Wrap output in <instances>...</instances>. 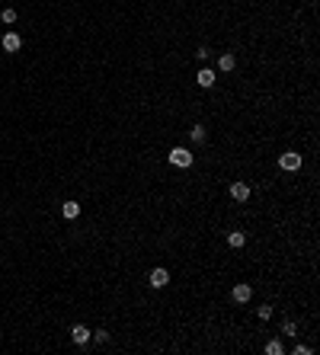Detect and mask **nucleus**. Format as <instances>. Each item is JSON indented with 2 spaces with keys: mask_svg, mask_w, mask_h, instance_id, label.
<instances>
[{
  "mask_svg": "<svg viewBox=\"0 0 320 355\" xmlns=\"http://www.w3.org/2000/svg\"><path fill=\"white\" fill-rule=\"evenodd\" d=\"M189 138H192V141H202V138H205V128H202V125H195L192 132H189Z\"/></svg>",
  "mask_w": 320,
  "mask_h": 355,
  "instance_id": "nucleus-13",
  "label": "nucleus"
},
{
  "mask_svg": "<svg viewBox=\"0 0 320 355\" xmlns=\"http://www.w3.org/2000/svg\"><path fill=\"white\" fill-rule=\"evenodd\" d=\"M278 167H282V170H301V154H282V157H278Z\"/></svg>",
  "mask_w": 320,
  "mask_h": 355,
  "instance_id": "nucleus-2",
  "label": "nucleus"
},
{
  "mask_svg": "<svg viewBox=\"0 0 320 355\" xmlns=\"http://www.w3.org/2000/svg\"><path fill=\"white\" fill-rule=\"evenodd\" d=\"M0 19H3V23H16V10H3Z\"/></svg>",
  "mask_w": 320,
  "mask_h": 355,
  "instance_id": "nucleus-14",
  "label": "nucleus"
},
{
  "mask_svg": "<svg viewBox=\"0 0 320 355\" xmlns=\"http://www.w3.org/2000/svg\"><path fill=\"white\" fill-rule=\"evenodd\" d=\"M282 333H288V336H291V333H295V323H291V320H285V323H282Z\"/></svg>",
  "mask_w": 320,
  "mask_h": 355,
  "instance_id": "nucleus-17",
  "label": "nucleus"
},
{
  "mask_svg": "<svg viewBox=\"0 0 320 355\" xmlns=\"http://www.w3.org/2000/svg\"><path fill=\"white\" fill-rule=\"evenodd\" d=\"M61 215H64L67 221H74V218L80 215V205L77 202H64V205H61Z\"/></svg>",
  "mask_w": 320,
  "mask_h": 355,
  "instance_id": "nucleus-8",
  "label": "nucleus"
},
{
  "mask_svg": "<svg viewBox=\"0 0 320 355\" xmlns=\"http://www.w3.org/2000/svg\"><path fill=\"white\" fill-rule=\"evenodd\" d=\"M256 313H260L263 320H269V317H272V307H269V304H263V307H260V311H256Z\"/></svg>",
  "mask_w": 320,
  "mask_h": 355,
  "instance_id": "nucleus-16",
  "label": "nucleus"
},
{
  "mask_svg": "<svg viewBox=\"0 0 320 355\" xmlns=\"http://www.w3.org/2000/svg\"><path fill=\"white\" fill-rule=\"evenodd\" d=\"M71 339H74L77 346H87V343H90V330H87L84 323H77V326L71 330Z\"/></svg>",
  "mask_w": 320,
  "mask_h": 355,
  "instance_id": "nucleus-5",
  "label": "nucleus"
},
{
  "mask_svg": "<svg viewBox=\"0 0 320 355\" xmlns=\"http://www.w3.org/2000/svg\"><path fill=\"white\" fill-rule=\"evenodd\" d=\"M230 199L234 202H247L250 199V186L247 182H234V186H230Z\"/></svg>",
  "mask_w": 320,
  "mask_h": 355,
  "instance_id": "nucleus-4",
  "label": "nucleus"
},
{
  "mask_svg": "<svg viewBox=\"0 0 320 355\" xmlns=\"http://www.w3.org/2000/svg\"><path fill=\"white\" fill-rule=\"evenodd\" d=\"M215 84V71L212 67H202L199 71V87H212Z\"/></svg>",
  "mask_w": 320,
  "mask_h": 355,
  "instance_id": "nucleus-9",
  "label": "nucleus"
},
{
  "mask_svg": "<svg viewBox=\"0 0 320 355\" xmlns=\"http://www.w3.org/2000/svg\"><path fill=\"white\" fill-rule=\"evenodd\" d=\"M19 45H23L19 32H6L3 36V51H19Z\"/></svg>",
  "mask_w": 320,
  "mask_h": 355,
  "instance_id": "nucleus-6",
  "label": "nucleus"
},
{
  "mask_svg": "<svg viewBox=\"0 0 320 355\" xmlns=\"http://www.w3.org/2000/svg\"><path fill=\"white\" fill-rule=\"evenodd\" d=\"M234 54H221V58H218V67H221V71H234Z\"/></svg>",
  "mask_w": 320,
  "mask_h": 355,
  "instance_id": "nucleus-10",
  "label": "nucleus"
},
{
  "mask_svg": "<svg viewBox=\"0 0 320 355\" xmlns=\"http://www.w3.org/2000/svg\"><path fill=\"white\" fill-rule=\"evenodd\" d=\"M90 339H96V343H106L109 333H106V330H96V333H90Z\"/></svg>",
  "mask_w": 320,
  "mask_h": 355,
  "instance_id": "nucleus-15",
  "label": "nucleus"
},
{
  "mask_svg": "<svg viewBox=\"0 0 320 355\" xmlns=\"http://www.w3.org/2000/svg\"><path fill=\"white\" fill-rule=\"evenodd\" d=\"M266 352H269V355H282V343H278V339H272V343L266 346Z\"/></svg>",
  "mask_w": 320,
  "mask_h": 355,
  "instance_id": "nucleus-12",
  "label": "nucleus"
},
{
  "mask_svg": "<svg viewBox=\"0 0 320 355\" xmlns=\"http://www.w3.org/2000/svg\"><path fill=\"white\" fill-rule=\"evenodd\" d=\"M250 298H253V288H250L247 282H240V285H234V301L237 304H247Z\"/></svg>",
  "mask_w": 320,
  "mask_h": 355,
  "instance_id": "nucleus-3",
  "label": "nucleus"
},
{
  "mask_svg": "<svg viewBox=\"0 0 320 355\" xmlns=\"http://www.w3.org/2000/svg\"><path fill=\"white\" fill-rule=\"evenodd\" d=\"M147 282H151L154 288H163V285L170 282V272H167V269H154V272H151V278H147Z\"/></svg>",
  "mask_w": 320,
  "mask_h": 355,
  "instance_id": "nucleus-7",
  "label": "nucleus"
},
{
  "mask_svg": "<svg viewBox=\"0 0 320 355\" xmlns=\"http://www.w3.org/2000/svg\"><path fill=\"white\" fill-rule=\"evenodd\" d=\"M170 163H173V167H192V154L186 151V147H173V151H170Z\"/></svg>",
  "mask_w": 320,
  "mask_h": 355,
  "instance_id": "nucleus-1",
  "label": "nucleus"
},
{
  "mask_svg": "<svg viewBox=\"0 0 320 355\" xmlns=\"http://www.w3.org/2000/svg\"><path fill=\"white\" fill-rule=\"evenodd\" d=\"M243 240H247V237H243L240 230H234V234H228V243H230L234 250H237V247H243Z\"/></svg>",
  "mask_w": 320,
  "mask_h": 355,
  "instance_id": "nucleus-11",
  "label": "nucleus"
}]
</instances>
